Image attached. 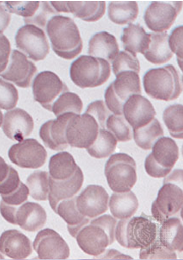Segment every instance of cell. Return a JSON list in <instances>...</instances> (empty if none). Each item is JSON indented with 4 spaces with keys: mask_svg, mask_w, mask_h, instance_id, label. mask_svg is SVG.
<instances>
[{
    "mask_svg": "<svg viewBox=\"0 0 183 260\" xmlns=\"http://www.w3.org/2000/svg\"><path fill=\"white\" fill-rule=\"evenodd\" d=\"M46 30L52 50L59 57L72 60L82 52L83 41L79 28L69 17H52L48 21Z\"/></svg>",
    "mask_w": 183,
    "mask_h": 260,
    "instance_id": "cell-1",
    "label": "cell"
},
{
    "mask_svg": "<svg viewBox=\"0 0 183 260\" xmlns=\"http://www.w3.org/2000/svg\"><path fill=\"white\" fill-rule=\"evenodd\" d=\"M116 224L117 220L111 215L101 216L80 229L75 238L84 252L98 256L114 243Z\"/></svg>",
    "mask_w": 183,
    "mask_h": 260,
    "instance_id": "cell-2",
    "label": "cell"
},
{
    "mask_svg": "<svg viewBox=\"0 0 183 260\" xmlns=\"http://www.w3.org/2000/svg\"><path fill=\"white\" fill-rule=\"evenodd\" d=\"M158 227L147 215L121 219L115 228V238L128 249L146 248L157 239Z\"/></svg>",
    "mask_w": 183,
    "mask_h": 260,
    "instance_id": "cell-3",
    "label": "cell"
},
{
    "mask_svg": "<svg viewBox=\"0 0 183 260\" xmlns=\"http://www.w3.org/2000/svg\"><path fill=\"white\" fill-rule=\"evenodd\" d=\"M147 95L158 100H176L182 93L179 73L172 64L148 70L143 77Z\"/></svg>",
    "mask_w": 183,
    "mask_h": 260,
    "instance_id": "cell-4",
    "label": "cell"
},
{
    "mask_svg": "<svg viewBox=\"0 0 183 260\" xmlns=\"http://www.w3.org/2000/svg\"><path fill=\"white\" fill-rule=\"evenodd\" d=\"M69 74L71 81L81 89L98 87L110 77V64L103 58L83 55L72 62Z\"/></svg>",
    "mask_w": 183,
    "mask_h": 260,
    "instance_id": "cell-5",
    "label": "cell"
},
{
    "mask_svg": "<svg viewBox=\"0 0 183 260\" xmlns=\"http://www.w3.org/2000/svg\"><path fill=\"white\" fill-rule=\"evenodd\" d=\"M105 175L113 192L130 191L137 181L135 160L126 154H113L105 165Z\"/></svg>",
    "mask_w": 183,
    "mask_h": 260,
    "instance_id": "cell-6",
    "label": "cell"
},
{
    "mask_svg": "<svg viewBox=\"0 0 183 260\" xmlns=\"http://www.w3.org/2000/svg\"><path fill=\"white\" fill-rule=\"evenodd\" d=\"M179 158V148L176 142L168 137L160 138L152 146L144 167L148 175L156 179L167 177Z\"/></svg>",
    "mask_w": 183,
    "mask_h": 260,
    "instance_id": "cell-7",
    "label": "cell"
},
{
    "mask_svg": "<svg viewBox=\"0 0 183 260\" xmlns=\"http://www.w3.org/2000/svg\"><path fill=\"white\" fill-rule=\"evenodd\" d=\"M140 79L134 71H123L105 92L107 108L115 115H122L124 104L132 95H141Z\"/></svg>",
    "mask_w": 183,
    "mask_h": 260,
    "instance_id": "cell-8",
    "label": "cell"
},
{
    "mask_svg": "<svg viewBox=\"0 0 183 260\" xmlns=\"http://www.w3.org/2000/svg\"><path fill=\"white\" fill-rule=\"evenodd\" d=\"M16 47L34 61L43 60L50 52L45 33L39 27L26 24L21 27L15 36Z\"/></svg>",
    "mask_w": 183,
    "mask_h": 260,
    "instance_id": "cell-9",
    "label": "cell"
},
{
    "mask_svg": "<svg viewBox=\"0 0 183 260\" xmlns=\"http://www.w3.org/2000/svg\"><path fill=\"white\" fill-rule=\"evenodd\" d=\"M32 88L34 100L49 112H52V105L61 94L68 91L59 77L50 71L39 73L34 79Z\"/></svg>",
    "mask_w": 183,
    "mask_h": 260,
    "instance_id": "cell-10",
    "label": "cell"
},
{
    "mask_svg": "<svg viewBox=\"0 0 183 260\" xmlns=\"http://www.w3.org/2000/svg\"><path fill=\"white\" fill-rule=\"evenodd\" d=\"M181 1H153L147 8L144 19L146 26L154 32L169 30L181 12Z\"/></svg>",
    "mask_w": 183,
    "mask_h": 260,
    "instance_id": "cell-11",
    "label": "cell"
},
{
    "mask_svg": "<svg viewBox=\"0 0 183 260\" xmlns=\"http://www.w3.org/2000/svg\"><path fill=\"white\" fill-rule=\"evenodd\" d=\"M99 125L89 114L75 115L69 120L66 129V139L73 148L87 149L98 136Z\"/></svg>",
    "mask_w": 183,
    "mask_h": 260,
    "instance_id": "cell-12",
    "label": "cell"
},
{
    "mask_svg": "<svg viewBox=\"0 0 183 260\" xmlns=\"http://www.w3.org/2000/svg\"><path fill=\"white\" fill-rule=\"evenodd\" d=\"M182 202V188L172 182H164L152 203L153 217L159 223H163L181 211Z\"/></svg>",
    "mask_w": 183,
    "mask_h": 260,
    "instance_id": "cell-13",
    "label": "cell"
},
{
    "mask_svg": "<svg viewBox=\"0 0 183 260\" xmlns=\"http://www.w3.org/2000/svg\"><path fill=\"white\" fill-rule=\"evenodd\" d=\"M8 157L19 167L35 169L45 165L47 152L37 140L28 138L10 147Z\"/></svg>",
    "mask_w": 183,
    "mask_h": 260,
    "instance_id": "cell-14",
    "label": "cell"
},
{
    "mask_svg": "<svg viewBox=\"0 0 183 260\" xmlns=\"http://www.w3.org/2000/svg\"><path fill=\"white\" fill-rule=\"evenodd\" d=\"M33 248L40 259H67L70 255L66 242L58 233L49 228L38 233Z\"/></svg>",
    "mask_w": 183,
    "mask_h": 260,
    "instance_id": "cell-15",
    "label": "cell"
},
{
    "mask_svg": "<svg viewBox=\"0 0 183 260\" xmlns=\"http://www.w3.org/2000/svg\"><path fill=\"white\" fill-rule=\"evenodd\" d=\"M37 71V67L24 53L14 50L7 68L0 73V77L12 82L19 87L28 88Z\"/></svg>",
    "mask_w": 183,
    "mask_h": 260,
    "instance_id": "cell-16",
    "label": "cell"
},
{
    "mask_svg": "<svg viewBox=\"0 0 183 260\" xmlns=\"http://www.w3.org/2000/svg\"><path fill=\"white\" fill-rule=\"evenodd\" d=\"M109 194L104 187L88 186L77 197L76 205L79 213L93 219L106 213L108 209Z\"/></svg>",
    "mask_w": 183,
    "mask_h": 260,
    "instance_id": "cell-17",
    "label": "cell"
},
{
    "mask_svg": "<svg viewBox=\"0 0 183 260\" xmlns=\"http://www.w3.org/2000/svg\"><path fill=\"white\" fill-rule=\"evenodd\" d=\"M50 4L58 13H71L87 22H97L106 12L104 1H51Z\"/></svg>",
    "mask_w": 183,
    "mask_h": 260,
    "instance_id": "cell-18",
    "label": "cell"
},
{
    "mask_svg": "<svg viewBox=\"0 0 183 260\" xmlns=\"http://www.w3.org/2000/svg\"><path fill=\"white\" fill-rule=\"evenodd\" d=\"M122 115L134 130L150 123L155 118L156 112L148 99L141 95H133L124 104Z\"/></svg>",
    "mask_w": 183,
    "mask_h": 260,
    "instance_id": "cell-19",
    "label": "cell"
},
{
    "mask_svg": "<svg viewBox=\"0 0 183 260\" xmlns=\"http://www.w3.org/2000/svg\"><path fill=\"white\" fill-rule=\"evenodd\" d=\"M75 114L67 113L57 117L56 119L46 121L42 125L39 136L45 145L50 150L62 151L69 144L66 139V129L69 120Z\"/></svg>",
    "mask_w": 183,
    "mask_h": 260,
    "instance_id": "cell-20",
    "label": "cell"
},
{
    "mask_svg": "<svg viewBox=\"0 0 183 260\" xmlns=\"http://www.w3.org/2000/svg\"><path fill=\"white\" fill-rule=\"evenodd\" d=\"M2 128L8 138L21 142L33 131V119L22 109H14L4 114Z\"/></svg>",
    "mask_w": 183,
    "mask_h": 260,
    "instance_id": "cell-21",
    "label": "cell"
},
{
    "mask_svg": "<svg viewBox=\"0 0 183 260\" xmlns=\"http://www.w3.org/2000/svg\"><path fill=\"white\" fill-rule=\"evenodd\" d=\"M83 181V171L79 167L74 175L68 179L56 180L50 177L48 198L52 210L56 213L60 201L75 197L81 190Z\"/></svg>",
    "mask_w": 183,
    "mask_h": 260,
    "instance_id": "cell-22",
    "label": "cell"
},
{
    "mask_svg": "<svg viewBox=\"0 0 183 260\" xmlns=\"http://www.w3.org/2000/svg\"><path fill=\"white\" fill-rule=\"evenodd\" d=\"M32 251L30 239L20 231L6 230L0 236V252L9 258L25 259L30 256Z\"/></svg>",
    "mask_w": 183,
    "mask_h": 260,
    "instance_id": "cell-23",
    "label": "cell"
},
{
    "mask_svg": "<svg viewBox=\"0 0 183 260\" xmlns=\"http://www.w3.org/2000/svg\"><path fill=\"white\" fill-rule=\"evenodd\" d=\"M47 215L41 205L33 202L23 203L14 207L13 225H19L22 230L35 232L45 226Z\"/></svg>",
    "mask_w": 183,
    "mask_h": 260,
    "instance_id": "cell-24",
    "label": "cell"
},
{
    "mask_svg": "<svg viewBox=\"0 0 183 260\" xmlns=\"http://www.w3.org/2000/svg\"><path fill=\"white\" fill-rule=\"evenodd\" d=\"M119 52L116 38L107 32L95 34L89 43V54L112 62Z\"/></svg>",
    "mask_w": 183,
    "mask_h": 260,
    "instance_id": "cell-25",
    "label": "cell"
},
{
    "mask_svg": "<svg viewBox=\"0 0 183 260\" xmlns=\"http://www.w3.org/2000/svg\"><path fill=\"white\" fill-rule=\"evenodd\" d=\"M121 40L125 51L136 56L137 53L144 54L148 49L150 34L140 24H130L123 29Z\"/></svg>",
    "mask_w": 183,
    "mask_h": 260,
    "instance_id": "cell-26",
    "label": "cell"
},
{
    "mask_svg": "<svg viewBox=\"0 0 183 260\" xmlns=\"http://www.w3.org/2000/svg\"><path fill=\"white\" fill-rule=\"evenodd\" d=\"M76 199L77 197H73L60 201L56 212L66 222L67 230L73 238H75L80 229L91 221V219L81 215L78 211Z\"/></svg>",
    "mask_w": 183,
    "mask_h": 260,
    "instance_id": "cell-27",
    "label": "cell"
},
{
    "mask_svg": "<svg viewBox=\"0 0 183 260\" xmlns=\"http://www.w3.org/2000/svg\"><path fill=\"white\" fill-rule=\"evenodd\" d=\"M159 238L161 244L171 251L182 252V224L178 217H170L162 223Z\"/></svg>",
    "mask_w": 183,
    "mask_h": 260,
    "instance_id": "cell-28",
    "label": "cell"
},
{
    "mask_svg": "<svg viewBox=\"0 0 183 260\" xmlns=\"http://www.w3.org/2000/svg\"><path fill=\"white\" fill-rule=\"evenodd\" d=\"M109 209L113 217L119 219L132 217L137 211L139 203L136 194L132 191L115 192L109 200Z\"/></svg>",
    "mask_w": 183,
    "mask_h": 260,
    "instance_id": "cell-29",
    "label": "cell"
},
{
    "mask_svg": "<svg viewBox=\"0 0 183 260\" xmlns=\"http://www.w3.org/2000/svg\"><path fill=\"white\" fill-rule=\"evenodd\" d=\"M143 55L151 63L161 64L169 61L173 56L169 45L167 32L151 33L148 49Z\"/></svg>",
    "mask_w": 183,
    "mask_h": 260,
    "instance_id": "cell-30",
    "label": "cell"
},
{
    "mask_svg": "<svg viewBox=\"0 0 183 260\" xmlns=\"http://www.w3.org/2000/svg\"><path fill=\"white\" fill-rule=\"evenodd\" d=\"M49 175L51 179L63 180L72 177L78 166L72 155L67 152H61L50 159Z\"/></svg>",
    "mask_w": 183,
    "mask_h": 260,
    "instance_id": "cell-31",
    "label": "cell"
},
{
    "mask_svg": "<svg viewBox=\"0 0 183 260\" xmlns=\"http://www.w3.org/2000/svg\"><path fill=\"white\" fill-rule=\"evenodd\" d=\"M139 8L135 1L111 2L108 6V17L118 25L130 24L136 20Z\"/></svg>",
    "mask_w": 183,
    "mask_h": 260,
    "instance_id": "cell-32",
    "label": "cell"
},
{
    "mask_svg": "<svg viewBox=\"0 0 183 260\" xmlns=\"http://www.w3.org/2000/svg\"><path fill=\"white\" fill-rule=\"evenodd\" d=\"M164 136V131L157 119L154 118L148 124L134 129V139L138 147L145 150L152 148L154 144Z\"/></svg>",
    "mask_w": 183,
    "mask_h": 260,
    "instance_id": "cell-33",
    "label": "cell"
},
{
    "mask_svg": "<svg viewBox=\"0 0 183 260\" xmlns=\"http://www.w3.org/2000/svg\"><path fill=\"white\" fill-rule=\"evenodd\" d=\"M117 144L116 138L110 132L100 129L96 140L87 150L95 158H106L115 152Z\"/></svg>",
    "mask_w": 183,
    "mask_h": 260,
    "instance_id": "cell-34",
    "label": "cell"
},
{
    "mask_svg": "<svg viewBox=\"0 0 183 260\" xmlns=\"http://www.w3.org/2000/svg\"><path fill=\"white\" fill-rule=\"evenodd\" d=\"M49 173L37 171L29 176L26 180L30 194L37 201H46L49 194Z\"/></svg>",
    "mask_w": 183,
    "mask_h": 260,
    "instance_id": "cell-35",
    "label": "cell"
},
{
    "mask_svg": "<svg viewBox=\"0 0 183 260\" xmlns=\"http://www.w3.org/2000/svg\"><path fill=\"white\" fill-rule=\"evenodd\" d=\"M83 104L79 96L71 92H65L54 102L52 107V112L56 117L67 114L80 115L83 110Z\"/></svg>",
    "mask_w": 183,
    "mask_h": 260,
    "instance_id": "cell-36",
    "label": "cell"
},
{
    "mask_svg": "<svg viewBox=\"0 0 183 260\" xmlns=\"http://www.w3.org/2000/svg\"><path fill=\"white\" fill-rule=\"evenodd\" d=\"M182 104H173L166 108L163 119L170 135L174 138L182 139L183 137Z\"/></svg>",
    "mask_w": 183,
    "mask_h": 260,
    "instance_id": "cell-37",
    "label": "cell"
},
{
    "mask_svg": "<svg viewBox=\"0 0 183 260\" xmlns=\"http://www.w3.org/2000/svg\"><path fill=\"white\" fill-rule=\"evenodd\" d=\"M106 125L107 129L115 136L117 141L128 142L132 140V127L123 115H109Z\"/></svg>",
    "mask_w": 183,
    "mask_h": 260,
    "instance_id": "cell-38",
    "label": "cell"
},
{
    "mask_svg": "<svg viewBox=\"0 0 183 260\" xmlns=\"http://www.w3.org/2000/svg\"><path fill=\"white\" fill-rule=\"evenodd\" d=\"M10 13L24 17V21L30 20L39 9L41 1L4 2Z\"/></svg>",
    "mask_w": 183,
    "mask_h": 260,
    "instance_id": "cell-39",
    "label": "cell"
},
{
    "mask_svg": "<svg viewBox=\"0 0 183 260\" xmlns=\"http://www.w3.org/2000/svg\"><path fill=\"white\" fill-rule=\"evenodd\" d=\"M113 71L115 75L123 71H134L140 73V62L136 56L130 52L121 51L117 54L112 62Z\"/></svg>",
    "mask_w": 183,
    "mask_h": 260,
    "instance_id": "cell-40",
    "label": "cell"
},
{
    "mask_svg": "<svg viewBox=\"0 0 183 260\" xmlns=\"http://www.w3.org/2000/svg\"><path fill=\"white\" fill-rule=\"evenodd\" d=\"M139 257L140 259H176L177 255L174 251L163 246L160 241H155L146 248L141 249Z\"/></svg>",
    "mask_w": 183,
    "mask_h": 260,
    "instance_id": "cell-41",
    "label": "cell"
},
{
    "mask_svg": "<svg viewBox=\"0 0 183 260\" xmlns=\"http://www.w3.org/2000/svg\"><path fill=\"white\" fill-rule=\"evenodd\" d=\"M18 92L12 83L0 79V108L10 110L16 106L18 102Z\"/></svg>",
    "mask_w": 183,
    "mask_h": 260,
    "instance_id": "cell-42",
    "label": "cell"
},
{
    "mask_svg": "<svg viewBox=\"0 0 183 260\" xmlns=\"http://www.w3.org/2000/svg\"><path fill=\"white\" fill-rule=\"evenodd\" d=\"M22 183L18 172L10 166L8 177L0 182V195L2 198L16 193Z\"/></svg>",
    "mask_w": 183,
    "mask_h": 260,
    "instance_id": "cell-43",
    "label": "cell"
},
{
    "mask_svg": "<svg viewBox=\"0 0 183 260\" xmlns=\"http://www.w3.org/2000/svg\"><path fill=\"white\" fill-rule=\"evenodd\" d=\"M85 113L92 115L96 119L100 129H105L107 119L110 114L102 100H97L91 103L88 106Z\"/></svg>",
    "mask_w": 183,
    "mask_h": 260,
    "instance_id": "cell-44",
    "label": "cell"
},
{
    "mask_svg": "<svg viewBox=\"0 0 183 260\" xmlns=\"http://www.w3.org/2000/svg\"><path fill=\"white\" fill-rule=\"evenodd\" d=\"M58 12L54 9L52 6H50V2L41 1V4L35 16L30 20L24 21L26 24H33L37 25L41 28H45V25L47 24L48 17L53 14H57Z\"/></svg>",
    "mask_w": 183,
    "mask_h": 260,
    "instance_id": "cell-45",
    "label": "cell"
},
{
    "mask_svg": "<svg viewBox=\"0 0 183 260\" xmlns=\"http://www.w3.org/2000/svg\"><path fill=\"white\" fill-rule=\"evenodd\" d=\"M182 29L183 26H180L171 32L168 37V45L172 53L176 54L178 63L180 68L182 69Z\"/></svg>",
    "mask_w": 183,
    "mask_h": 260,
    "instance_id": "cell-46",
    "label": "cell"
},
{
    "mask_svg": "<svg viewBox=\"0 0 183 260\" xmlns=\"http://www.w3.org/2000/svg\"><path fill=\"white\" fill-rule=\"evenodd\" d=\"M11 46L8 38L0 34V73L3 72L9 62Z\"/></svg>",
    "mask_w": 183,
    "mask_h": 260,
    "instance_id": "cell-47",
    "label": "cell"
},
{
    "mask_svg": "<svg viewBox=\"0 0 183 260\" xmlns=\"http://www.w3.org/2000/svg\"><path fill=\"white\" fill-rule=\"evenodd\" d=\"M11 20V14L8 11L7 8L3 1H0V34L8 28Z\"/></svg>",
    "mask_w": 183,
    "mask_h": 260,
    "instance_id": "cell-48",
    "label": "cell"
},
{
    "mask_svg": "<svg viewBox=\"0 0 183 260\" xmlns=\"http://www.w3.org/2000/svg\"><path fill=\"white\" fill-rule=\"evenodd\" d=\"M10 167V166L6 164L4 159L0 156V182L3 181L8 177Z\"/></svg>",
    "mask_w": 183,
    "mask_h": 260,
    "instance_id": "cell-49",
    "label": "cell"
},
{
    "mask_svg": "<svg viewBox=\"0 0 183 260\" xmlns=\"http://www.w3.org/2000/svg\"><path fill=\"white\" fill-rule=\"evenodd\" d=\"M2 120H3V115H2V112L0 110V126L2 125Z\"/></svg>",
    "mask_w": 183,
    "mask_h": 260,
    "instance_id": "cell-50",
    "label": "cell"
},
{
    "mask_svg": "<svg viewBox=\"0 0 183 260\" xmlns=\"http://www.w3.org/2000/svg\"><path fill=\"white\" fill-rule=\"evenodd\" d=\"M0 259H4V257L1 254H0Z\"/></svg>",
    "mask_w": 183,
    "mask_h": 260,
    "instance_id": "cell-51",
    "label": "cell"
}]
</instances>
